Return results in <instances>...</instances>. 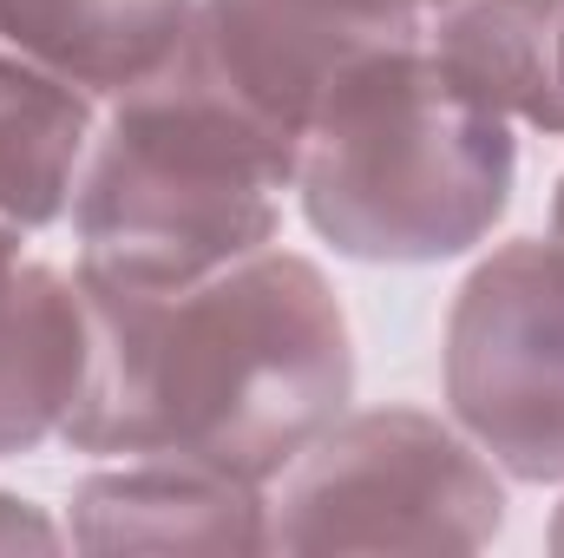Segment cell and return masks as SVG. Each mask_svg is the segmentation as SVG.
Instances as JSON below:
<instances>
[{"label":"cell","instance_id":"cell-1","mask_svg":"<svg viewBox=\"0 0 564 558\" xmlns=\"http://www.w3.org/2000/svg\"><path fill=\"white\" fill-rule=\"evenodd\" d=\"M86 388L59 440L112 460H191L250 486L348 415L355 335L341 296L295 250H257L184 289L79 282Z\"/></svg>","mask_w":564,"mask_h":558},{"label":"cell","instance_id":"cell-2","mask_svg":"<svg viewBox=\"0 0 564 558\" xmlns=\"http://www.w3.org/2000/svg\"><path fill=\"white\" fill-rule=\"evenodd\" d=\"M512 184V119L433 60L421 26L341 66L302 132L289 191L308 230L355 264H446L492 237Z\"/></svg>","mask_w":564,"mask_h":558},{"label":"cell","instance_id":"cell-3","mask_svg":"<svg viewBox=\"0 0 564 558\" xmlns=\"http://www.w3.org/2000/svg\"><path fill=\"white\" fill-rule=\"evenodd\" d=\"M295 164L191 79L158 66L119 93L73 184L79 282L184 289L276 244Z\"/></svg>","mask_w":564,"mask_h":558},{"label":"cell","instance_id":"cell-4","mask_svg":"<svg viewBox=\"0 0 564 558\" xmlns=\"http://www.w3.org/2000/svg\"><path fill=\"white\" fill-rule=\"evenodd\" d=\"M499 526V466L421 408L335 415L270 493V552H479Z\"/></svg>","mask_w":564,"mask_h":558},{"label":"cell","instance_id":"cell-5","mask_svg":"<svg viewBox=\"0 0 564 558\" xmlns=\"http://www.w3.org/2000/svg\"><path fill=\"white\" fill-rule=\"evenodd\" d=\"M453 427L512 480H564V244H499L446 309Z\"/></svg>","mask_w":564,"mask_h":558},{"label":"cell","instance_id":"cell-6","mask_svg":"<svg viewBox=\"0 0 564 558\" xmlns=\"http://www.w3.org/2000/svg\"><path fill=\"white\" fill-rule=\"evenodd\" d=\"M79 552H270V500L191 460H126L73 493Z\"/></svg>","mask_w":564,"mask_h":558},{"label":"cell","instance_id":"cell-7","mask_svg":"<svg viewBox=\"0 0 564 558\" xmlns=\"http://www.w3.org/2000/svg\"><path fill=\"white\" fill-rule=\"evenodd\" d=\"M93 355V315L79 277L26 257V230L0 224V460L53 440Z\"/></svg>","mask_w":564,"mask_h":558},{"label":"cell","instance_id":"cell-8","mask_svg":"<svg viewBox=\"0 0 564 558\" xmlns=\"http://www.w3.org/2000/svg\"><path fill=\"white\" fill-rule=\"evenodd\" d=\"M191 13L197 0H0V33L86 99H119L177 53Z\"/></svg>","mask_w":564,"mask_h":558},{"label":"cell","instance_id":"cell-9","mask_svg":"<svg viewBox=\"0 0 564 558\" xmlns=\"http://www.w3.org/2000/svg\"><path fill=\"white\" fill-rule=\"evenodd\" d=\"M99 132V99L26 60L0 33V224L46 230L66 217L86 144Z\"/></svg>","mask_w":564,"mask_h":558},{"label":"cell","instance_id":"cell-10","mask_svg":"<svg viewBox=\"0 0 564 558\" xmlns=\"http://www.w3.org/2000/svg\"><path fill=\"white\" fill-rule=\"evenodd\" d=\"M53 546H66V533H59L40 506L0 493V552H53Z\"/></svg>","mask_w":564,"mask_h":558},{"label":"cell","instance_id":"cell-11","mask_svg":"<svg viewBox=\"0 0 564 558\" xmlns=\"http://www.w3.org/2000/svg\"><path fill=\"white\" fill-rule=\"evenodd\" d=\"M375 7H388V13H408V20H426V13H440V7H453V0H375Z\"/></svg>","mask_w":564,"mask_h":558},{"label":"cell","instance_id":"cell-12","mask_svg":"<svg viewBox=\"0 0 564 558\" xmlns=\"http://www.w3.org/2000/svg\"><path fill=\"white\" fill-rule=\"evenodd\" d=\"M552 237L564 244V178H558V197H552Z\"/></svg>","mask_w":564,"mask_h":558},{"label":"cell","instance_id":"cell-13","mask_svg":"<svg viewBox=\"0 0 564 558\" xmlns=\"http://www.w3.org/2000/svg\"><path fill=\"white\" fill-rule=\"evenodd\" d=\"M552 552H564V506H558V519H552Z\"/></svg>","mask_w":564,"mask_h":558}]
</instances>
